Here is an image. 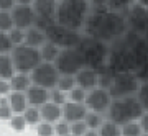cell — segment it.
<instances>
[{
    "mask_svg": "<svg viewBox=\"0 0 148 136\" xmlns=\"http://www.w3.org/2000/svg\"><path fill=\"white\" fill-rule=\"evenodd\" d=\"M135 97H137V100L140 102L143 112H148V82L140 84V87H138Z\"/></svg>",
    "mask_w": 148,
    "mask_h": 136,
    "instance_id": "f546056e",
    "label": "cell"
},
{
    "mask_svg": "<svg viewBox=\"0 0 148 136\" xmlns=\"http://www.w3.org/2000/svg\"><path fill=\"white\" fill-rule=\"evenodd\" d=\"M86 95H87V90L81 89L77 85H76L74 89L69 90V100H73V102H84Z\"/></svg>",
    "mask_w": 148,
    "mask_h": 136,
    "instance_id": "74e56055",
    "label": "cell"
},
{
    "mask_svg": "<svg viewBox=\"0 0 148 136\" xmlns=\"http://www.w3.org/2000/svg\"><path fill=\"white\" fill-rule=\"evenodd\" d=\"M10 58L15 67V72H23L30 74L38 64L41 63V56H40V49L38 48H32L28 44H18L13 46L10 51Z\"/></svg>",
    "mask_w": 148,
    "mask_h": 136,
    "instance_id": "8992f818",
    "label": "cell"
},
{
    "mask_svg": "<svg viewBox=\"0 0 148 136\" xmlns=\"http://www.w3.org/2000/svg\"><path fill=\"white\" fill-rule=\"evenodd\" d=\"M133 3H135V0H107V8L109 10H114V12L125 13Z\"/></svg>",
    "mask_w": 148,
    "mask_h": 136,
    "instance_id": "4316f807",
    "label": "cell"
},
{
    "mask_svg": "<svg viewBox=\"0 0 148 136\" xmlns=\"http://www.w3.org/2000/svg\"><path fill=\"white\" fill-rule=\"evenodd\" d=\"M138 87H140V80L137 79L135 72H115L107 90L112 99H122V97L135 95Z\"/></svg>",
    "mask_w": 148,
    "mask_h": 136,
    "instance_id": "52a82bcc",
    "label": "cell"
},
{
    "mask_svg": "<svg viewBox=\"0 0 148 136\" xmlns=\"http://www.w3.org/2000/svg\"><path fill=\"white\" fill-rule=\"evenodd\" d=\"M33 0H15L16 5H32Z\"/></svg>",
    "mask_w": 148,
    "mask_h": 136,
    "instance_id": "bcb514c9",
    "label": "cell"
},
{
    "mask_svg": "<svg viewBox=\"0 0 148 136\" xmlns=\"http://www.w3.org/2000/svg\"><path fill=\"white\" fill-rule=\"evenodd\" d=\"M38 49H40L41 61H45V63H54V59L58 58L59 51H61V48L56 46V44L51 43V41H46L41 48H38Z\"/></svg>",
    "mask_w": 148,
    "mask_h": 136,
    "instance_id": "7402d4cb",
    "label": "cell"
},
{
    "mask_svg": "<svg viewBox=\"0 0 148 136\" xmlns=\"http://www.w3.org/2000/svg\"><path fill=\"white\" fill-rule=\"evenodd\" d=\"M87 107H86L84 102H73V100H66L63 105H61V116H63L64 121L68 123H74V121L84 120L86 113H87Z\"/></svg>",
    "mask_w": 148,
    "mask_h": 136,
    "instance_id": "9a60e30c",
    "label": "cell"
},
{
    "mask_svg": "<svg viewBox=\"0 0 148 136\" xmlns=\"http://www.w3.org/2000/svg\"><path fill=\"white\" fill-rule=\"evenodd\" d=\"M137 3H140V5H143V7H147L148 8V0H135Z\"/></svg>",
    "mask_w": 148,
    "mask_h": 136,
    "instance_id": "c3c4849f",
    "label": "cell"
},
{
    "mask_svg": "<svg viewBox=\"0 0 148 136\" xmlns=\"http://www.w3.org/2000/svg\"><path fill=\"white\" fill-rule=\"evenodd\" d=\"M89 13L90 5L87 0H58L56 23L76 31H82Z\"/></svg>",
    "mask_w": 148,
    "mask_h": 136,
    "instance_id": "3957f363",
    "label": "cell"
},
{
    "mask_svg": "<svg viewBox=\"0 0 148 136\" xmlns=\"http://www.w3.org/2000/svg\"><path fill=\"white\" fill-rule=\"evenodd\" d=\"M13 49L8 33L7 31H0V54H10V51Z\"/></svg>",
    "mask_w": 148,
    "mask_h": 136,
    "instance_id": "836d02e7",
    "label": "cell"
},
{
    "mask_svg": "<svg viewBox=\"0 0 148 136\" xmlns=\"http://www.w3.org/2000/svg\"><path fill=\"white\" fill-rule=\"evenodd\" d=\"M38 110H40L41 121L56 123V121L61 120V105H56V103H53V102H46V103H43L41 107H38Z\"/></svg>",
    "mask_w": 148,
    "mask_h": 136,
    "instance_id": "ac0fdd59",
    "label": "cell"
},
{
    "mask_svg": "<svg viewBox=\"0 0 148 136\" xmlns=\"http://www.w3.org/2000/svg\"><path fill=\"white\" fill-rule=\"evenodd\" d=\"M13 26L21 28V30H28L30 26L35 25V10L32 5H13L10 10Z\"/></svg>",
    "mask_w": 148,
    "mask_h": 136,
    "instance_id": "5bb4252c",
    "label": "cell"
},
{
    "mask_svg": "<svg viewBox=\"0 0 148 136\" xmlns=\"http://www.w3.org/2000/svg\"><path fill=\"white\" fill-rule=\"evenodd\" d=\"M15 74V67L10 54H0V79H8Z\"/></svg>",
    "mask_w": 148,
    "mask_h": 136,
    "instance_id": "603a6c76",
    "label": "cell"
},
{
    "mask_svg": "<svg viewBox=\"0 0 148 136\" xmlns=\"http://www.w3.org/2000/svg\"><path fill=\"white\" fill-rule=\"evenodd\" d=\"M10 82L7 79H0V97L2 95H8L10 94Z\"/></svg>",
    "mask_w": 148,
    "mask_h": 136,
    "instance_id": "b9f144b4",
    "label": "cell"
},
{
    "mask_svg": "<svg viewBox=\"0 0 148 136\" xmlns=\"http://www.w3.org/2000/svg\"><path fill=\"white\" fill-rule=\"evenodd\" d=\"M54 135L56 136H68L69 135V123L68 121H56L54 123Z\"/></svg>",
    "mask_w": 148,
    "mask_h": 136,
    "instance_id": "f35d334b",
    "label": "cell"
},
{
    "mask_svg": "<svg viewBox=\"0 0 148 136\" xmlns=\"http://www.w3.org/2000/svg\"><path fill=\"white\" fill-rule=\"evenodd\" d=\"M25 44L32 48H41L46 43V35L36 26H30L28 30H25Z\"/></svg>",
    "mask_w": 148,
    "mask_h": 136,
    "instance_id": "ffe728a7",
    "label": "cell"
},
{
    "mask_svg": "<svg viewBox=\"0 0 148 136\" xmlns=\"http://www.w3.org/2000/svg\"><path fill=\"white\" fill-rule=\"evenodd\" d=\"M15 5V0H0V10H8L10 12Z\"/></svg>",
    "mask_w": 148,
    "mask_h": 136,
    "instance_id": "f6af8a7d",
    "label": "cell"
},
{
    "mask_svg": "<svg viewBox=\"0 0 148 136\" xmlns=\"http://www.w3.org/2000/svg\"><path fill=\"white\" fill-rule=\"evenodd\" d=\"M120 131H122V136H142L143 135L142 126H140L138 121H128L125 125H122Z\"/></svg>",
    "mask_w": 148,
    "mask_h": 136,
    "instance_id": "83f0119b",
    "label": "cell"
},
{
    "mask_svg": "<svg viewBox=\"0 0 148 136\" xmlns=\"http://www.w3.org/2000/svg\"><path fill=\"white\" fill-rule=\"evenodd\" d=\"M13 28L12 13L8 10H0V31H10Z\"/></svg>",
    "mask_w": 148,
    "mask_h": 136,
    "instance_id": "1f68e13d",
    "label": "cell"
},
{
    "mask_svg": "<svg viewBox=\"0 0 148 136\" xmlns=\"http://www.w3.org/2000/svg\"><path fill=\"white\" fill-rule=\"evenodd\" d=\"M10 82V89L16 90V92H25V90L32 85V79H30V74H23V72H15L8 79Z\"/></svg>",
    "mask_w": 148,
    "mask_h": 136,
    "instance_id": "44dd1931",
    "label": "cell"
},
{
    "mask_svg": "<svg viewBox=\"0 0 148 136\" xmlns=\"http://www.w3.org/2000/svg\"><path fill=\"white\" fill-rule=\"evenodd\" d=\"M8 33V38H10V41L13 46H18V44H23V41H25V30H21V28H16V26H13Z\"/></svg>",
    "mask_w": 148,
    "mask_h": 136,
    "instance_id": "4dcf8cb0",
    "label": "cell"
},
{
    "mask_svg": "<svg viewBox=\"0 0 148 136\" xmlns=\"http://www.w3.org/2000/svg\"><path fill=\"white\" fill-rule=\"evenodd\" d=\"M127 31L128 28L125 21V13L109 8H92L82 28V35L95 38L107 44L115 41L117 38H120Z\"/></svg>",
    "mask_w": 148,
    "mask_h": 136,
    "instance_id": "7a4b0ae2",
    "label": "cell"
},
{
    "mask_svg": "<svg viewBox=\"0 0 148 136\" xmlns=\"http://www.w3.org/2000/svg\"><path fill=\"white\" fill-rule=\"evenodd\" d=\"M48 102H53L56 105H63L66 102V92L59 90L58 87L49 89V92H48Z\"/></svg>",
    "mask_w": 148,
    "mask_h": 136,
    "instance_id": "d6a6232c",
    "label": "cell"
},
{
    "mask_svg": "<svg viewBox=\"0 0 148 136\" xmlns=\"http://www.w3.org/2000/svg\"><path fill=\"white\" fill-rule=\"evenodd\" d=\"M125 21H127L128 31H133L137 35H143L148 30V8L135 2L125 12Z\"/></svg>",
    "mask_w": 148,
    "mask_h": 136,
    "instance_id": "7c38bea8",
    "label": "cell"
},
{
    "mask_svg": "<svg viewBox=\"0 0 148 136\" xmlns=\"http://www.w3.org/2000/svg\"><path fill=\"white\" fill-rule=\"evenodd\" d=\"M45 35H46V41L54 43L61 49L63 48H76L79 44L81 38H82V31H76V30L66 28V26L59 25L56 21L45 30Z\"/></svg>",
    "mask_w": 148,
    "mask_h": 136,
    "instance_id": "ba28073f",
    "label": "cell"
},
{
    "mask_svg": "<svg viewBox=\"0 0 148 136\" xmlns=\"http://www.w3.org/2000/svg\"><path fill=\"white\" fill-rule=\"evenodd\" d=\"M97 135L99 136H122L120 125H117L114 121L104 120V123L97 128Z\"/></svg>",
    "mask_w": 148,
    "mask_h": 136,
    "instance_id": "cb8c5ba5",
    "label": "cell"
},
{
    "mask_svg": "<svg viewBox=\"0 0 148 136\" xmlns=\"http://www.w3.org/2000/svg\"><path fill=\"white\" fill-rule=\"evenodd\" d=\"M97 75H99L97 71H94V69H90V67H82L79 72L74 74L76 85L84 90L94 89V87H97Z\"/></svg>",
    "mask_w": 148,
    "mask_h": 136,
    "instance_id": "2e32d148",
    "label": "cell"
},
{
    "mask_svg": "<svg viewBox=\"0 0 148 136\" xmlns=\"http://www.w3.org/2000/svg\"><path fill=\"white\" fill-rule=\"evenodd\" d=\"M30 79H32V84L40 85L43 89H54L56 84H58V79H59V72L58 69L54 67L53 63H41L38 64L36 67L30 72Z\"/></svg>",
    "mask_w": 148,
    "mask_h": 136,
    "instance_id": "8fae6325",
    "label": "cell"
},
{
    "mask_svg": "<svg viewBox=\"0 0 148 136\" xmlns=\"http://www.w3.org/2000/svg\"><path fill=\"white\" fill-rule=\"evenodd\" d=\"M110 102H112V97L109 94V90L101 89V87H94V89L87 90V95H86V100H84L87 110L101 113V115H106Z\"/></svg>",
    "mask_w": 148,
    "mask_h": 136,
    "instance_id": "4fadbf2b",
    "label": "cell"
},
{
    "mask_svg": "<svg viewBox=\"0 0 148 136\" xmlns=\"http://www.w3.org/2000/svg\"><path fill=\"white\" fill-rule=\"evenodd\" d=\"M8 99V107L13 113H23L25 108L28 107L27 95L25 92H16V90H10V94L7 95Z\"/></svg>",
    "mask_w": 148,
    "mask_h": 136,
    "instance_id": "d6986e66",
    "label": "cell"
},
{
    "mask_svg": "<svg viewBox=\"0 0 148 136\" xmlns=\"http://www.w3.org/2000/svg\"><path fill=\"white\" fill-rule=\"evenodd\" d=\"M84 123L89 130H97V128L104 123V115L95 113V112H87L86 116H84Z\"/></svg>",
    "mask_w": 148,
    "mask_h": 136,
    "instance_id": "d4e9b609",
    "label": "cell"
},
{
    "mask_svg": "<svg viewBox=\"0 0 148 136\" xmlns=\"http://www.w3.org/2000/svg\"><path fill=\"white\" fill-rule=\"evenodd\" d=\"M68 136H73V135H68Z\"/></svg>",
    "mask_w": 148,
    "mask_h": 136,
    "instance_id": "f907efd6",
    "label": "cell"
},
{
    "mask_svg": "<svg viewBox=\"0 0 148 136\" xmlns=\"http://www.w3.org/2000/svg\"><path fill=\"white\" fill-rule=\"evenodd\" d=\"M135 75H137V79L140 80V84L148 82V61L147 63H143L142 66L135 71Z\"/></svg>",
    "mask_w": 148,
    "mask_h": 136,
    "instance_id": "ab89813d",
    "label": "cell"
},
{
    "mask_svg": "<svg viewBox=\"0 0 148 136\" xmlns=\"http://www.w3.org/2000/svg\"><path fill=\"white\" fill-rule=\"evenodd\" d=\"M54 136H56V135H54Z\"/></svg>",
    "mask_w": 148,
    "mask_h": 136,
    "instance_id": "816d5d0a",
    "label": "cell"
},
{
    "mask_svg": "<svg viewBox=\"0 0 148 136\" xmlns=\"http://www.w3.org/2000/svg\"><path fill=\"white\" fill-rule=\"evenodd\" d=\"M143 115V108L135 95L132 97H122V99H112L110 105L106 112V118L114 121L117 125H125L128 121H138Z\"/></svg>",
    "mask_w": 148,
    "mask_h": 136,
    "instance_id": "277c9868",
    "label": "cell"
},
{
    "mask_svg": "<svg viewBox=\"0 0 148 136\" xmlns=\"http://www.w3.org/2000/svg\"><path fill=\"white\" fill-rule=\"evenodd\" d=\"M147 61L148 51L143 36L133 31H127L109 44V56L106 67L102 71H109L112 74L135 72Z\"/></svg>",
    "mask_w": 148,
    "mask_h": 136,
    "instance_id": "6da1fadb",
    "label": "cell"
},
{
    "mask_svg": "<svg viewBox=\"0 0 148 136\" xmlns=\"http://www.w3.org/2000/svg\"><path fill=\"white\" fill-rule=\"evenodd\" d=\"M82 136H99V135H97V130H87Z\"/></svg>",
    "mask_w": 148,
    "mask_h": 136,
    "instance_id": "7dc6e473",
    "label": "cell"
},
{
    "mask_svg": "<svg viewBox=\"0 0 148 136\" xmlns=\"http://www.w3.org/2000/svg\"><path fill=\"white\" fill-rule=\"evenodd\" d=\"M21 115H23V118H25V121H27V125H38V123L41 121V116H40V110H38V107H32V105H28Z\"/></svg>",
    "mask_w": 148,
    "mask_h": 136,
    "instance_id": "484cf974",
    "label": "cell"
},
{
    "mask_svg": "<svg viewBox=\"0 0 148 136\" xmlns=\"http://www.w3.org/2000/svg\"><path fill=\"white\" fill-rule=\"evenodd\" d=\"M90 5V10L92 8H107V0H87Z\"/></svg>",
    "mask_w": 148,
    "mask_h": 136,
    "instance_id": "7bdbcfd3",
    "label": "cell"
},
{
    "mask_svg": "<svg viewBox=\"0 0 148 136\" xmlns=\"http://www.w3.org/2000/svg\"><path fill=\"white\" fill-rule=\"evenodd\" d=\"M53 64L59 74H69V75H74L82 67H86L77 48H63Z\"/></svg>",
    "mask_w": 148,
    "mask_h": 136,
    "instance_id": "9c48e42d",
    "label": "cell"
},
{
    "mask_svg": "<svg viewBox=\"0 0 148 136\" xmlns=\"http://www.w3.org/2000/svg\"><path fill=\"white\" fill-rule=\"evenodd\" d=\"M36 133H38V136H54V126H53V123L40 121V123L36 125Z\"/></svg>",
    "mask_w": 148,
    "mask_h": 136,
    "instance_id": "8d00e7d4",
    "label": "cell"
},
{
    "mask_svg": "<svg viewBox=\"0 0 148 136\" xmlns=\"http://www.w3.org/2000/svg\"><path fill=\"white\" fill-rule=\"evenodd\" d=\"M142 136H148V133H143V135Z\"/></svg>",
    "mask_w": 148,
    "mask_h": 136,
    "instance_id": "681fc988",
    "label": "cell"
},
{
    "mask_svg": "<svg viewBox=\"0 0 148 136\" xmlns=\"http://www.w3.org/2000/svg\"><path fill=\"white\" fill-rule=\"evenodd\" d=\"M76 48L81 52V56H82L86 67L94 69L97 72H101L102 69L106 67L107 56H109V44L107 43L82 35L79 44Z\"/></svg>",
    "mask_w": 148,
    "mask_h": 136,
    "instance_id": "5b68a950",
    "label": "cell"
},
{
    "mask_svg": "<svg viewBox=\"0 0 148 136\" xmlns=\"http://www.w3.org/2000/svg\"><path fill=\"white\" fill-rule=\"evenodd\" d=\"M56 5L58 0H33L32 7L35 10V25L45 31L48 26H51L56 21Z\"/></svg>",
    "mask_w": 148,
    "mask_h": 136,
    "instance_id": "30bf717a",
    "label": "cell"
},
{
    "mask_svg": "<svg viewBox=\"0 0 148 136\" xmlns=\"http://www.w3.org/2000/svg\"><path fill=\"white\" fill-rule=\"evenodd\" d=\"M87 130H89V128L86 126L84 120H79V121H74V123H69V135H73V136H82Z\"/></svg>",
    "mask_w": 148,
    "mask_h": 136,
    "instance_id": "d590c367",
    "label": "cell"
},
{
    "mask_svg": "<svg viewBox=\"0 0 148 136\" xmlns=\"http://www.w3.org/2000/svg\"><path fill=\"white\" fill-rule=\"evenodd\" d=\"M10 126L13 128L15 131H23L25 130V126H27V121H25V118H23V115L21 113H15V115H12L10 116Z\"/></svg>",
    "mask_w": 148,
    "mask_h": 136,
    "instance_id": "e575fe53",
    "label": "cell"
},
{
    "mask_svg": "<svg viewBox=\"0 0 148 136\" xmlns=\"http://www.w3.org/2000/svg\"><path fill=\"white\" fill-rule=\"evenodd\" d=\"M12 115H13V112L10 110L8 105H0V120H10Z\"/></svg>",
    "mask_w": 148,
    "mask_h": 136,
    "instance_id": "60d3db41",
    "label": "cell"
},
{
    "mask_svg": "<svg viewBox=\"0 0 148 136\" xmlns=\"http://www.w3.org/2000/svg\"><path fill=\"white\" fill-rule=\"evenodd\" d=\"M48 92H49L48 89H43L40 85L32 84L27 90H25L28 105H32V107H41L43 103H46L48 102Z\"/></svg>",
    "mask_w": 148,
    "mask_h": 136,
    "instance_id": "e0dca14e",
    "label": "cell"
},
{
    "mask_svg": "<svg viewBox=\"0 0 148 136\" xmlns=\"http://www.w3.org/2000/svg\"><path fill=\"white\" fill-rule=\"evenodd\" d=\"M56 87L63 92H69L71 89L76 87V79H74V75H69V74H59Z\"/></svg>",
    "mask_w": 148,
    "mask_h": 136,
    "instance_id": "f1b7e54d",
    "label": "cell"
},
{
    "mask_svg": "<svg viewBox=\"0 0 148 136\" xmlns=\"http://www.w3.org/2000/svg\"><path fill=\"white\" fill-rule=\"evenodd\" d=\"M138 123H140V126H142L143 133H148V112H143V115L140 116Z\"/></svg>",
    "mask_w": 148,
    "mask_h": 136,
    "instance_id": "ee69618b",
    "label": "cell"
}]
</instances>
